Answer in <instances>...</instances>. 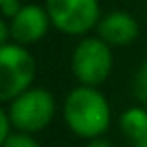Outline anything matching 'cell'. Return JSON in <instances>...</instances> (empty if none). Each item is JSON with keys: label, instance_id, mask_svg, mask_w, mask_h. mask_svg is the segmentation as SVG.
Returning <instances> with one entry per match:
<instances>
[{"label": "cell", "instance_id": "9", "mask_svg": "<svg viewBox=\"0 0 147 147\" xmlns=\"http://www.w3.org/2000/svg\"><path fill=\"white\" fill-rule=\"evenodd\" d=\"M0 147H40V143L36 141V137L32 133L14 131L8 139H4L0 143Z\"/></svg>", "mask_w": 147, "mask_h": 147}, {"label": "cell", "instance_id": "11", "mask_svg": "<svg viewBox=\"0 0 147 147\" xmlns=\"http://www.w3.org/2000/svg\"><path fill=\"white\" fill-rule=\"evenodd\" d=\"M14 131H16V129H14V125H12V119H10V115H8L6 107H4L2 111H0V143H2L4 139H8Z\"/></svg>", "mask_w": 147, "mask_h": 147}, {"label": "cell", "instance_id": "8", "mask_svg": "<svg viewBox=\"0 0 147 147\" xmlns=\"http://www.w3.org/2000/svg\"><path fill=\"white\" fill-rule=\"evenodd\" d=\"M119 131L131 143L141 139L147 131V107L145 105L127 107L119 115Z\"/></svg>", "mask_w": 147, "mask_h": 147}, {"label": "cell", "instance_id": "6", "mask_svg": "<svg viewBox=\"0 0 147 147\" xmlns=\"http://www.w3.org/2000/svg\"><path fill=\"white\" fill-rule=\"evenodd\" d=\"M51 26L53 22L47 12V6H40V4H22L20 10L12 18H8L10 40L22 47H30L42 40Z\"/></svg>", "mask_w": 147, "mask_h": 147}, {"label": "cell", "instance_id": "10", "mask_svg": "<svg viewBox=\"0 0 147 147\" xmlns=\"http://www.w3.org/2000/svg\"><path fill=\"white\" fill-rule=\"evenodd\" d=\"M133 93L139 99V103L147 105V63H143L133 79Z\"/></svg>", "mask_w": 147, "mask_h": 147}, {"label": "cell", "instance_id": "2", "mask_svg": "<svg viewBox=\"0 0 147 147\" xmlns=\"http://www.w3.org/2000/svg\"><path fill=\"white\" fill-rule=\"evenodd\" d=\"M71 73L79 85L101 87L113 73V49L97 34L83 36L71 55Z\"/></svg>", "mask_w": 147, "mask_h": 147}, {"label": "cell", "instance_id": "3", "mask_svg": "<svg viewBox=\"0 0 147 147\" xmlns=\"http://www.w3.org/2000/svg\"><path fill=\"white\" fill-rule=\"evenodd\" d=\"M36 77V61L28 47L14 40L0 45V101L10 103L32 87Z\"/></svg>", "mask_w": 147, "mask_h": 147}, {"label": "cell", "instance_id": "1", "mask_svg": "<svg viewBox=\"0 0 147 147\" xmlns=\"http://www.w3.org/2000/svg\"><path fill=\"white\" fill-rule=\"evenodd\" d=\"M63 117L73 135L89 141L103 137L111 127V105L99 87L77 85L63 103Z\"/></svg>", "mask_w": 147, "mask_h": 147}, {"label": "cell", "instance_id": "14", "mask_svg": "<svg viewBox=\"0 0 147 147\" xmlns=\"http://www.w3.org/2000/svg\"><path fill=\"white\" fill-rule=\"evenodd\" d=\"M4 2H10V0H0V4H4Z\"/></svg>", "mask_w": 147, "mask_h": 147}, {"label": "cell", "instance_id": "15", "mask_svg": "<svg viewBox=\"0 0 147 147\" xmlns=\"http://www.w3.org/2000/svg\"><path fill=\"white\" fill-rule=\"evenodd\" d=\"M145 107H147V105H145Z\"/></svg>", "mask_w": 147, "mask_h": 147}, {"label": "cell", "instance_id": "7", "mask_svg": "<svg viewBox=\"0 0 147 147\" xmlns=\"http://www.w3.org/2000/svg\"><path fill=\"white\" fill-rule=\"evenodd\" d=\"M97 36H101L111 49L129 47L139 36V22L127 10H111L101 16L97 24Z\"/></svg>", "mask_w": 147, "mask_h": 147}, {"label": "cell", "instance_id": "13", "mask_svg": "<svg viewBox=\"0 0 147 147\" xmlns=\"http://www.w3.org/2000/svg\"><path fill=\"white\" fill-rule=\"evenodd\" d=\"M133 147H147V131H145V135H143L141 139H137V141L133 143Z\"/></svg>", "mask_w": 147, "mask_h": 147}, {"label": "cell", "instance_id": "12", "mask_svg": "<svg viewBox=\"0 0 147 147\" xmlns=\"http://www.w3.org/2000/svg\"><path fill=\"white\" fill-rule=\"evenodd\" d=\"M83 147H113L111 141H107L105 137H95V139H89Z\"/></svg>", "mask_w": 147, "mask_h": 147}, {"label": "cell", "instance_id": "5", "mask_svg": "<svg viewBox=\"0 0 147 147\" xmlns=\"http://www.w3.org/2000/svg\"><path fill=\"white\" fill-rule=\"evenodd\" d=\"M53 28L67 36H87L101 20L99 0H45Z\"/></svg>", "mask_w": 147, "mask_h": 147}, {"label": "cell", "instance_id": "4", "mask_svg": "<svg viewBox=\"0 0 147 147\" xmlns=\"http://www.w3.org/2000/svg\"><path fill=\"white\" fill-rule=\"evenodd\" d=\"M6 111L16 131L34 135L53 123L57 115V99L45 87H30L6 103Z\"/></svg>", "mask_w": 147, "mask_h": 147}]
</instances>
